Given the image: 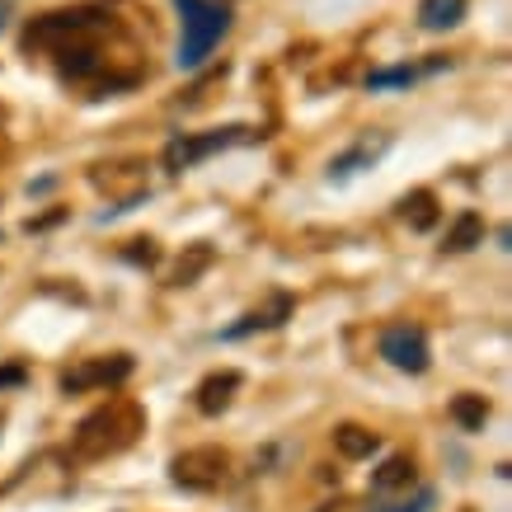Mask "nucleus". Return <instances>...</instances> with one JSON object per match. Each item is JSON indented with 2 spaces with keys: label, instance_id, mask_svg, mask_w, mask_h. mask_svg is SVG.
Returning <instances> with one entry per match:
<instances>
[{
  "label": "nucleus",
  "instance_id": "nucleus-11",
  "mask_svg": "<svg viewBox=\"0 0 512 512\" xmlns=\"http://www.w3.org/2000/svg\"><path fill=\"white\" fill-rule=\"evenodd\" d=\"M287 311H292V296H278L273 301V311H249L240 325H231L221 339H245V334H254V329H273V325H282L287 320Z\"/></svg>",
  "mask_w": 512,
  "mask_h": 512
},
{
  "label": "nucleus",
  "instance_id": "nucleus-12",
  "mask_svg": "<svg viewBox=\"0 0 512 512\" xmlns=\"http://www.w3.org/2000/svg\"><path fill=\"white\" fill-rule=\"evenodd\" d=\"M475 245H484V221H480V212H461L456 217V226L447 231V254H466V249H475Z\"/></svg>",
  "mask_w": 512,
  "mask_h": 512
},
{
  "label": "nucleus",
  "instance_id": "nucleus-14",
  "mask_svg": "<svg viewBox=\"0 0 512 512\" xmlns=\"http://www.w3.org/2000/svg\"><path fill=\"white\" fill-rule=\"evenodd\" d=\"M400 212H404V221H409L414 231H433V226H437V198L428 193V188L409 193V198L400 202Z\"/></svg>",
  "mask_w": 512,
  "mask_h": 512
},
{
  "label": "nucleus",
  "instance_id": "nucleus-4",
  "mask_svg": "<svg viewBox=\"0 0 512 512\" xmlns=\"http://www.w3.org/2000/svg\"><path fill=\"white\" fill-rule=\"evenodd\" d=\"M226 470H231V451L188 447L170 461V480L179 484V489H188V494H212V489H221Z\"/></svg>",
  "mask_w": 512,
  "mask_h": 512
},
{
  "label": "nucleus",
  "instance_id": "nucleus-3",
  "mask_svg": "<svg viewBox=\"0 0 512 512\" xmlns=\"http://www.w3.org/2000/svg\"><path fill=\"white\" fill-rule=\"evenodd\" d=\"M179 5V19H184V33H179V66L193 71L212 57V47L226 38L231 29V10L221 0H174Z\"/></svg>",
  "mask_w": 512,
  "mask_h": 512
},
{
  "label": "nucleus",
  "instance_id": "nucleus-7",
  "mask_svg": "<svg viewBox=\"0 0 512 512\" xmlns=\"http://www.w3.org/2000/svg\"><path fill=\"white\" fill-rule=\"evenodd\" d=\"M381 357H386L390 367L409 372V376L428 372V362H433V353H428V334H423L419 325H390L386 334H381Z\"/></svg>",
  "mask_w": 512,
  "mask_h": 512
},
{
  "label": "nucleus",
  "instance_id": "nucleus-18",
  "mask_svg": "<svg viewBox=\"0 0 512 512\" xmlns=\"http://www.w3.org/2000/svg\"><path fill=\"white\" fill-rule=\"evenodd\" d=\"M433 508V489H423L414 503H390V508H372V512H428Z\"/></svg>",
  "mask_w": 512,
  "mask_h": 512
},
{
  "label": "nucleus",
  "instance_id": "nucleus-2",
  "mask_svg": "<svg viewBox=\"0 0 512 512\" xmlns=\"http://www.w3.org/2000/svg\"><path fill=\"white\" fill-rule=\"evenodd\" d=\"M109 29H113V19L104 15L99 5L52 10V15L29 19V29H24V47H29V52H52V57H66V52H76V47L99 43Z\"/></svg>",
  "mask_w": 512,
  "mask_h": 512
},
{
  "label": "nucleus",
  "instance_id": "nucleus-5",
  "mask_svg": "<svg viewBox=\"0 0 512 512\" xmlns=\"http://www.w3.org/2000/svg\"><path fill=\"white\" fill-rule=\"evenodd\" d=\"M240 141H249V127H217V132H184V137H174L170 146H165V170L170 174H184L193 170V165H202L207 156H217V151H231V146H240Z\"/></svg>",
  "mask_w": 512,
  "mask_h": 512
},
{
  "label": "nucleus",
  "instance_id": "nucleus-16",
  "mask_svg": "<svg viewBox=\"0 0 512 512\" xmlns=\"http://www.w3.org/2000/svg\"><path fill=\"white\" fill-rule=\"evenodd\" d=\"M381 146H386V141H381ZM381 146H357V151H348L343 160H334V165H329V179H348L362 160H376V151H381Z\"/></svg>",
  "mask_w": 512,
  "mask_h": 512
},
{
  "label": "nucleus",
  "instance_id": "nucleus-8",
  "mask_svg": "<svg viewBox=\"0 0 512 512\" xmlns=\"http://www.w3.org/2000/svg\"><path fill=\"white\" fill-rule=\"evenodd\" d=\"M235 390H240V372H212L198 386V409L207 414V419H217L221 409H231Z\"/></svg>",
  "mask_w": 512,
  "mask_h": 512
},
{
  "label": "nucleus",
  "instance_id": "nucleus-13",
  "mask_svg": "<svg viewBox=\"0 0 512 512\" xmlns=\"http://www.w3.org/2000/svg\"><path fill=\"white\" fill-rule=\"evenodd\" d=\"M334 447H339V456H348V461H362V456L376 451V433L357 428V423H343V428H334Z\"/></svg>",
  "mask_w": 512,
  "mask_h": 512
},
{
  "label": "nucleus",
  "instance_id": "nucleus-1",
  "mask_svg": "<svg viewBox=\"0 0 512 512\" xmlns=\"http://www.w3.org/2000/svg\"><path fill=\"white\" fill-rule=\"evenodd\" d=\"M141 428H146V409L137 400H109L80 419L76 437H71V456L76 461H109L137 442Z\"/></svg>",
  "mask_w": 512,
  "mask_h": 512
},
{
  "label": "nucleus",
  "instance_id": "nucleus-20",
  "mask_svg": "<svg viewBox=\"0 0 512 512\" xmlns=\"http://www.w3.org/2000/svg\"><path fill=\"white\" fill-rule=\"evenodd\" d=\"M0 29H5V10H0Z\"/></svg>",
  "mask_w": 512,
  "mask_h": 512
},
{
  "label": "nucleus",
  "instance_id": "nucleus-10",
  "mask_svg": "<svg viewBox=\"0 0 512 512\" xmlns=\"http://www.w3.org/2000/svg\"><path fill=\"white\" fill-rule=\"evenodd\" d=\"M414 475H419V470H414V461H409V456H386V461H381V470L372 475V489H376V494H395V489H409V484H414Z\"/></svg>",
  "mask_w": 512,
  "mask_h": 512
},
{
  "label": "nucleus",
  "instance_id": "nucleus-6",
  "mask_svg": "<svg viewBox=\"0 0 512 512\" xmlns=\"http://www.w3.org/2000/svg\"><path fill=\"white\" fill-rule=\"evenodd\" d=\"M132 376V357L113 353V357H90V362H76L71 372H62V390L66 395H80V390H109L123 386Z\"/></svg>",
  "mask_w": 512,
  "mask_h": 512
},
{
  "label": "nucleus",
  "instance_id": "nucleus-15",
  "mask_svg": "<svg viewBox=\"0 0 512 512\" xmlns=\"http://www.w3.org/2000/svg\"><path fill=\"white\" fill-rule=\"evenodd\" d=\"M451 419L461 423L466 433H475V428H484V419H489V404H484V395H456V400H451Z\"/></svg>",
  "mask_w": 512,
  "mask_h": 512
},
{
  "label": "nucleus",
  "instance_id": "nucleus-9",
  "mask_svg": "<svg viewBox=\"0 0 512 512\" xmlns=\"http://www.w3.org/2000/svg\"><path fill=\"white\" fill-rule=\"evenodd\" d=\"M466 19V0H419V29L447 33Z\"/></svg>",
  "mask_w": 512,
  "mask_h": 512
},
{
  "label": "nucleus",
  "instance_id": "nucleus-17",
  "mask_svg": "<svg viewBox=\"0 0 512 512\" xmlns=\"http://www.w3.org/2000/svg\"><path fill=\"white\" fill-rule=\"evenodd\" d=\"M414 76H419L414 66H390V71H372V76H367V90H390V85H409Z\"/></svg>",
  "mask_w": 512,
  "mask_h": 512
},
{
  "label": "nucleus",
  "instance_id": "nucleus-19",
  "mask_svg": "<svg viewBox=\"0 0 512 512\" xmlns=\"http://www.w3.org/2000/svg\"><path fill=\"white\" fill-rule=\"evenodd\" d=\"M24 386V367H0V390Z\"/></svg>",
  "mask_w": 512,
  "mask_h": 512
}]
</instances>
